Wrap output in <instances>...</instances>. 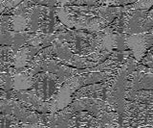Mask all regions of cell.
I'll return each mask as SVG.
<instances>
[{"mask_svg":"<svg viewBox=\"0 0 153 128\" xmlns=\"http://www.w3.org/2000/svg\"><path fill=\"white\" fill-rule=\"evenodd\" d=\"M119 125L118 122H112V123H109L104 128H117V126Z\"/></svg>","mask_w":153,"mask_h":128,"instance_id":"d6986e66","label":"cell"},{"mask_svg":"<svg viewBox=\"0 0 153 128\" xmlns=\"http://www.w3.org/2000/svg\"><path fill=\"white\" fill-rule=\"evenodd\" d=\"M12 16L7 15V14H2L1 15V22H0V33L12 31Z\"/></svg>","mask_w":153,"mask_h":128,"instance_id":"5bb4252c","label":"cell"},{"mask_svg":"<svg viewBox=\"0 0 153 128\" xmlns=\"http://www.w3.org/2000/svg\"><path fill=\"white\" fill-rule=\"evenodd\" d=\"M129 9H139V10H150L153 7V0H139L136 3L127 5Z\"/></svg>","mask_w":153,"mask_h":128,"instance_id":"9a60e30c","label":"cell"},{"mask_svg":"<svg viewBox=\"0 0 153 128\" xmlns=\"http://www.w3.org/2000/svg\"><path fill=\"white\" fill-rule=\"evenodd\" d=\"M138 65L139 62L134 58V56L129 57L120 68L109 88L106 102L111 107L112 111L117 112L120 116H122L126 110V99L124 97V94H126V79L129 74H131L137 69Z\"/></svg>","mask_w":153,"mask_h":128,"instance_id":"3957f363","label":"cell"},{"mask_svg":"<svg viewBox=\"0 0 153 128\" xmlns=\"http://www.w3.org/2000/svg\"><path fill=\"white\" fill-rule=\"evenodd\" d=\"M126 44L133 52L134 58L141 63L148 49L153 46V28L147 32L126 35Z\"/></svg>","mask_w":153,"mask_h":128,"instance_id":"8992f818","label":"cell"},{"mask_svg":"<svg viewBox=\"0 0 153 128\" xmlns=\"http://www.w3.org/2000/svg\"><path fill=\"white\" fill-rule=\"evenodd\" d=\"M151 126H153V121H152V125H151Z\"/></svg>","mask_w":153,"mask_h":128,"instance_id":"7402d4cb","label":"cell"},{"mask_svg":"<svg viewBox=\"0 0 153 128\" xmlns=\"http://www.w3.org/2000/svg\"><path fill=\"white\" fill-rule=\"evenodd\" d=\"M43 128H48V127H47L46 125H44V127H43Z\"/></svg>","mask_w":153,"mask_h":128,"instance_id":"44dd1931","label":"cell"},{"mask_svg":"<svg viewBox=\"0 0 153 128\" xmlns=\"http://www.w3.org/2000/svg\"><path fill=\"white\" fill-rule=\"evenodd\" d=\"M68 30L57 18L56 8L39 5L33 2L28 15L27 31L31 33L53 34Z\"/></svg>","mask_w":153,"mask_h":128,"instance_id":"6da1fadb","label":"cell"},{"mask_svg":"<svg viewBox=\"0 0 153 128\" xmlns=\"http://www.w3.org/2000/svg\"><path fill=\"white\" fill-rule=\"evenodd\" d=\"M22 123L17 117L12 115H8V114H3L1 113V128H10L13 125L19 124Z\"/></svg>","mask_w":153,"mask_h":128,"instance_id":"4fadbf2b","label":"cell"},{"mask_svg":"<svg viewBox=\"0 0 153 128\" xmlns=\"http://www.w3.org/2000/svg\"><path fill=\"white\" fill-rule=\"evenodd\" d=\"M36 34L37 33H31L28 31H6L0 33V42L1 45H10L20 48L24 45H27Z\"/></svg>","mask_w":153,"mask_h":128,"instance_id":"ba28073f","label":"cell"},{"mask_svg":"<svg viewBox=\"0 0 153 128\" xmlns=\"http://www.w3.org/2000/svg\"><path fill=\"white\" fill-rule=\"evenodd\" d=\"M19 48L10 45H1L0 47V56H1V72L7 70L14 66V58Z\"/></svg>","mask_w":153,"mask_h":128,"instance_id":"9c48e42d","label":"cell"},{"mask_svg":"<svg viewBox=\"0 0 153 128\" xmlns=\"http://www.w3.org/2000/svg\"><path fill=\"white\" fill-rule=\"evenodd\" d=\"M21 125H22V123H19V124L13 125V126H11L10 128H21Z\"/></svg>","mask_w":153,"mask_h":128,"instance_id":"ffe728a7","label":"cell"},{"mask_svg":"<svg viewBox=\"0 0 153 128\" xmlns=\"http://www.w3.org/2000/svg\"><path fill=\"white\" fill-rule=\"evenodd\" d=\"M57 18L68 29L83 30L86 32H102L109 24L98 17H91L80 12L76 6H65L56 8Z\"/></svg>","mask_w":153,"mask_h":128,"instance_id":"7a4b0ae2","label":"cell"},{"mask_svg":"<svg viewBox=\"0 0 153 128\" xmlns=\"http://www.w3.org/2000/svg\"><path fill=\"white\" fill-rule=\"evenodd\" d=\"M0 111L14 116L22 123H42L40 113L30 110L17 99H0Z\"/></svg>","mask_w":153,"mask_h":128,"instance_id":"5b68a950","label":"cell"},{"mask_svg":"<svg viewBox=\"0 0 153 128\" xmlns=\"http://www.w3.org/2000/svg\"><path fill=\"white\" fill-rule=\"evenodd\" d=\"M100 0H76L70 6H100Z\"/></svg>","mask_w":153,"mask_h":128,"instance_id":"e0dca14e","label":"cell"},{"mask_svg":"<svg viewBox=\"0 0 153 128\" xmlns=\"http://www.w3.org/2000/svg\"><path fill=\"white\" fill-rule=\"evenodd\" d=\"M0 80H1V90L5 92L13 91V75L7 72H1L0 75Z\"/></svg>","mask_w":153,"mask_h":128,"instance_id":"7c38bea8","label":"cell"},{"mask_svg":"<svg viewBox=\"0 0 153 128\" xmlns=\"http://www.w3.org/2000/svg\"><path fill=\"white\" fill-rule=\"evenodd\" d=\"M24 0H0V3H1V8H0L1 14H3L7 10H11V9L16 8Z\"/></svg>","mask_w":153,"mask_h":128,"instance_id":"2e32d148","label":"cell"},{"mask_svg":"<svg viewBox=\"0 0 153 128\" xmlns=\"http://www.w3.org/2000/svg\"><path fill=\"white\" fill-rule=\"evenodd\" d=\"M126 90L138 92L141 90H153V73L135 70L128 75L126 82Z\"/></svg>","mask_w":153,"mask_h":128,"instance_id":"52a82bcc","label":"cell"},{"mask_svg":"<svg viewBox=\"0 0 153 128\" xmlns=\"http://www.w3.org/2000/svg\"><path fill=\"white\" fill-rule=\"evenodd\" d=\"M59 77L55 73L42 72L36 73L33 77L32 89L37 96L42 100L49 101L61 87Z\"/></svg>","mask_w":153,"mask_h":128,"instance_id":"277c9868","label":"cell"},{"mask_svg":"<svg viewBox=\"0 0 153 128\" xmlns=\"http://www.w3.org/2000/svg\"><path fill=\"white\" fill-rule=\"evenodd\" d=\"M13 90L14 91H25L31 90L33 86V77L25 70L17 72L13 75Z\"/></svg>","mask_w":153,"mask_h":128,"instance_id":"30bf717a","label":"cell"},{"mask_svg":"<svg viewBox=\"0 0 153 128\" xmlns=\"http://www.w3.org/2000/svg\"><path fill=\"white\" fill-rule=\"evenodd\" d=\"M124 97L128 101H138L141 103L153 104V90H141L138 92L126 90Z\"/></svg>","mask_w":153,"mask_h":128,"instance_id":"8fae6325","label":"cell"},{"mask_svg":"<svg viewBox=\"0 0 153 128\" xmlns=\"http://www.w3.org/2000/svg\"><path fill=\"white\" fill-rule=\"evenodd\" d=\"M44 124L42 123H22L21 128H43Z\"/></svg>","mask_w":153,"mask_h":128,"instance_id":"ac0fdd59","label":"cell"}]
</instances>
